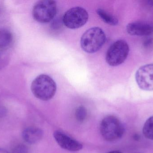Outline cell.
I'll return each instance as SVG.
<instances>
[{
  "label": "cell",
  "mask_w": 153,
  "mask_h": 153,
  "mask_svg": "<svg viewBox=\"0 0 153 153\" xmlns=\"http://www.w3.org/2000/svg\"><path fill=\"white\" fill-rule=\"evenodd\" d=\"M100 18L107 24L111 25H117L118 23V20L115 16L109 14L104 10L98 9L96 11Z\"/></svg>",
  "instance_id": "obj_12"
},
{
  "label": "cell",
  "mask_w": 153,
  "mask_h": 153,
  "mask_svg": "<svg viewBox=\"0 0 153 153\" xmlns=\"http://www.w3.org/2000/svg\"><path fill=\"white\" fill-rule=\"evenodd\" d=\"M13 153H29L28 149L24 145H19L14 148Z\"/></svg>",
  "instance_id": "obj_16"
},
{
  "label": "cell",
  "mask_w": 153,
  "mask_h": 153,
  "mask_svg": "<svg viewBox=\"0 0 153 153\" xmlns=\"http://www.w3.org/2000/svg\"><path fill=\"white\" fill-rule=\"evenodd\" d=\"M108 153H122L121 152H119V151H111V152H109Z\"/></svg>",
  "instance_id": "obj_18"
},
{
  "label": "cell",
  "mask_w": 153,
  "mask_h": 153,
  "mask_svg": "<svg viewBox=\"0 0 153 153\" xmlns=\"http://www.w3.org/2000/svg\"><path fill=\"white\" fill-rule=\"evenodd\" d=\"M143 133L146 138L153 140V116L149 118L145 123Z\"/></svg>",
  "instance_id": "obj_13"
},
{
  "label": "cell",
  "mask_w": 153,
  "mask_h": 153,
  "mask_svg": "<svg viewBox=\"0 0 153 153\" xmlns=\"http://www.w3.org/2000/svg\"><path fill=\"white\" fill-rule=\"evenodd\" d=\"M87 11L81 7H74L67 11L63 17V22L67 28L76 29L84 25L88 19Z\"/></svg>",
  "instance_id": "obj_6"
},
{
  "label": "cell",
  "mask_w": 153,
  "mask_h": 153,
  "mask_svg": "<svg viewBox=\"0 0 153 153\" xmlns=\"http://www.w3.org/2000/svg\"><path fill=\"white\" fill-rule=\"evenodd\" d=\"M127 31L133 36H146L153 33V22L136 21L130 22L126 27Z\"/></svg>",
  "instance_id": "obj_9"
},
{
  "label": "cell",
  "mask_w": 153,
  "mask_h": 153,
  "mask_svg": "<svg viewBox=\"0 0 153 153\" xmlns=\"http://www.w3.org/2000/svg\"><path fill=\"white\" fill-rule=\"evenodd\" d=\"M106 34L101 28L94 27L85 31L81 39V47L86 53L99 51L106 41Z\"/></svg>",
  "instance_id": "obj_2"
},
{
  "label": "cell",
  "mask_w": 153,
  "mask_h": 153,
  "mask_svg": "<svg viewBox=\"0 0 153 153\" xmlns=\"http://www.w3.org/2000/svg\"><path fill=\"white\" fill-rule=\"evenodd\" d=\"M13 41L12 33L5 29H0V50H4L10 47Z\"/></svg>",
  "instance_id": "obj_11"
},
{
  "label": "cell",
  "mask_w": 153,
  "mask_h": 153,
  "mask_svg": "<svg viewBox=\"0 0 153 153\" xmlns=\"http://www.w3.org/2000/svg\"><path fill=\"white\" fill-rule=\"evenodd\" d=\"M31 90L36 98L46 101L54 96L56 91V84L48 75H40L32 82Z\"/></svg>",
  "instance_id": "obj_1"
},
{
  "label": "cell",
  "mask_w": 153,
  "mask_h": 153,
  "mask_svg": "<svg viewBox=\"0 0 153 153\" xmlns=\"http://www.w3.org/2000/svg\"><path fill=\"white\" fill-rule=\"evenodd\" d=\"M53 137L59 146L65 150L75 152L82 148L83 146L81 143L62 131H55Z\"/></svg>",
  "instance_id": "obj_8"
},
{
  "label": "cell",
  "mask_w": 153,
  "mask_h": 153,
  "mask_svg": "<svg viewBox=\"0 0 153 153\" xmlns=\"http://www.w3.org/2000/svg\"><path fill=\"white\" fill-rule=\"evenodd\" d=\"M9 62V57L4 50H0V70L4 68Z\"/></svg>",
  "instance_id": "obj_15"
},
{
  "label": "cell",
  "mask_w": 153,
  "mask_h": 153,
  "mask_svg": "<svg viewBox=\"0 0 153 153\" xmlns=\"http://www.w3.org/2000/svg\"><path fill=\"white\" fill-rule=\"evenodd\" d=\"M87 115V110L83 106H80L76 109L75 117L77 121L80 122H83L86 119Z\"/></svg>",
  "instance_id": "obj_14"
},
{
  "label": "cell",
  "mask_w": 153,
  "mask_h": 153,
  "mask_svg": "<svg viewBox=\"0 0 153 153\" xmlns=\"http://www.w3.org/2000/svg\"><path fill=\"white\" fill-rule=\"evenodd\" d=\"M135 79L140 89L145 91L153 90V64L141 66L136 73Z\"/></svg>",
  "instance_id": "obj_7"
},
{
  "label": "cell",
  "mask_w": 153,
  "mask_h": 153,
  "mask_svg": "<svg viewBox=\"0 0 153 153\" xmlns=\"http://www.w3.org/2000/svg\"><path fill=\"white\" fill-rule=\"evenodd\" d=\"M129 51V46L126 41L123 40H117L108 49L106 54V61L111 66H117L125 62Z\"/></svg>",
  "instance_id": "obj_4"
},
{
  "label": "cell",
  "mask_w": 153,
  "mask_h": 153,
  "mask_svg": "<svg viewBox=\"0 0 153 153\" xmlns=\"http://www.w3.org/2000/svg\"><path fill=\"white\" fill-rule=\"evenodd\" d=\"M57 11L55 1L43 0L37 2L32 10L33 18L40 23H47L53 19Z\"/></svg>",
  "instance_id": "obj_5"
},
{
  "label": "cell",
  "mask_w": 153,
  "mask_h": 153,
  "mask_svg": "<svg viewBox=\"0 0 153 153\" xmlns=\"http://www.w3.org/2000/svg\"><path fill=\"white\" fill-rule=\"evenodd\" d=\"M100 131L103 138L108 142H114L123 137L125 128L116 117L109 116L104 118L100 125Z\"/></svg>",
  "instance_id": "obj_3"
},
{
  "label": "cell",
  "mask_w": 153,
  "mask_h": 153,
  "mask_svg": "<svg viewBox=\"0 0 153 153\" xmlns=\"http://www.w3.org/2000/svg\"><path fill=\"white\" fill-rule=\"evenodd\" d=\"M0 153H9L8 152V151L6 150H4L3 149H1L0 148Z\"/></svg>",
  "instance_id": "obj_17"
},
{
  "label": "cell",
  "mask_w": 153,
  "mask_h": 153,
  "mask_svg": "<svg viewBox=\"0 0 153 153\" xmlns=\"http://www.w3.org/2000/svg\"><path fill=\"white\" fill-rule=\"evenodd\" d=\"M43 134V131L40 128L36 127H29L23 130L22 137L27 143L33 145L41 140Z\"/></svg>",
  "instance_id": "obj_10"
}]
</instances>
